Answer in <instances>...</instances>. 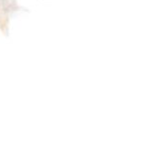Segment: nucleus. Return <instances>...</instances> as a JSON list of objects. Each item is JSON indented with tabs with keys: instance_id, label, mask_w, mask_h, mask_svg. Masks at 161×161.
<instances>
[]
</instances>
